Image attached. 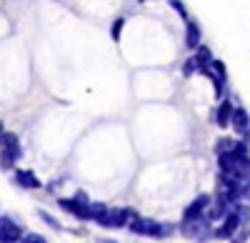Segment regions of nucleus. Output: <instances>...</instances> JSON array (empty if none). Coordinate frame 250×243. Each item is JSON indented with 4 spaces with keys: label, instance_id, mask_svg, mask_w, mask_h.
<instances>
[{
    "label": "nucleus",
    "instance_id": "423d86ee",
    "mask_svg": "<svg viewBox=\"0 0 250 243\" xmlns=\"http://www.w3.org/2000/svg\"><path fill=\"white\" fill-rule=\"evenodd\" d=\"M18 241H23V228L13 218L3 216L0 218V243H18Z\"/></svg>",
    "mask_w": 250,
    "mask_h": 243
},
{
    "label": "nucleus",
    "instance_id": "f8f14e48",
    "mask_svg": "<svg viewBox=\"0 0 250 243\" xmlns=\"http://www.w3.org/2000/svg\"><path fill=\"white\" fill-rule=\"evenodd\" d=\"M200 28H198V23L195 20H188L185 23V48H190V50H195L198 45H200Z\"/></svg>",
    "mask_w": 250,
    "mask_h": 243
},
{
    "label": "nucleus",
    "instance_id": "2eb2a0df",
    "mask_svg": "<svg viewBox=\"0 0 250 243\" xmlns=\"http://www.w3.org/2000/svg\"><path fill=\"white\" fill-rule=\"evenodd\" d=\"M193 58H195V63H198V70H200V73H205V70H208V66H210L213 60H215V58H213V53H210V48H208V45H198Z\"/></svg>",
    "mask_w": 250,
    "mask_h": 243
},
{
    "label": "nucleus",
    "instance_id": "393cba45",
    "mask_svg": "<svg viewBox=\"0 0 250 243\" xmlns=\"http://www.w3.org/2000/svg\"><path fill=\"white\" fill-rule=\"evenodd\" d=\"M0 133H3V123H0Z\"/></svg>",
    "mask_w": 250,
    "mask_h": 243
},
{
    "label": "nucleus",
    "instance_id": "a211bd4d",
    "mask_svg": "<svg viewBox=\"0 0 250 243\" xmlns=\"http://www.w3.org/2000/svg\"><path fill=\"white\" fill-rule=\"evenodd\" d=\"M233 148H238V140H233V138H220L218 143H215V153L220 155V153H228V151H233Z\"/></svg>",
    "mask_w": 250,
    "mask_h": 243
},
{
    "label": "nucleus",
    "instance_id": "7ed1b4c3",
    "mask_svg": "<svg viewBox=\"0 0 250 243\" xmlns=\"http://www.w3.org/2000/svg\"><path fill=\"white\" fill-rule=\"evenodd\" d=\"M90 203H93V200L83 193V191L75 193V198H60V200H58V206H60L62 211L78 216L80 221H90Z\"/></svg>",
    "mask_w": 250,
    "mask_h": 243
},
{
    "label": "nucleus",
    "instance_id": "f257e3e1",
    "mask_svg": "<svg viewBox=\"0 0 250 243\" xmlns=\"http://www.w3.org/2000/svg\"><path fill=\"white\" fill-rule=\"evenodd\" d=\"M218 166H220V176L230 178V180H243L250 178V155H248V146L238 140V148L228 151V153H220L218 155Z\"/></svg>",
    "mask_w": 250,
    "mask_h": 243
},
{
    "label": "nucleus",
    "instance_id": "9d476101",
    "mask_svg": "<svg viewBox=\"0 0 250 243\" xmlns=\"http://www.w3.org/2000/svg\"><path fill=\"white\" fill-rule=\"evenodd\" d=\"M205 75L213 80V86H215V93H218V98H220V95H223V83H225V66L220 63V60H213V63L208 66Z\"/></svg>",
    "mask_w": 250,
    "mask_h": 243
},
{
    "label": "nucleus",
    "instance_id": "6ab92c4d",
    "mask_svg": "<svg viewBox=\"0 0 250 243\" xmlns=\"http://www.w3.org/2000/svg\"><path fill=\"white\" fill-rule=\"evenodd\" d=\"M38 216H40V221H45V223H48V226H50L53 231H62V226L58 223V221H55V218H53L50 213H45V211H38Z\"/></svg>",
    "mask_w": 250,
    "mask_h": 243
},
{
    "label": "nucleus",
    "instance_id": "4be33fe9",
    "mask_svg": "<svg viewBox=\"0 0 250 243\" xmlns=\"http://www.w3.org/2000/svg\"><path fill=\"white\" fill-rule=\"evenodd\" d=\"M125 25V18H118L115 23H113V40H120V30Z\"/></svg>",
    "mask_w": 250,
    "mask_h": 243
},
{
    "label": "nucleus",
    "instance_id": "1a4fd4ad",
    "mask_svg": "<svg viewBox=\"0 0 250 243\" xmlns=\"http://www.w3.org/2000/svg\"><path fill=\"white\" fill-rule=\"evenodd\" d=\"M238 226H240V218H238L235 211H230V213L223 218V223L213 231V236H215V238H230V236L238 231Z\"/></svg>",
    "mask_w": 250,
    "mask_h": 243
},
{
    "label": "nucleus",
    "instance_id": "5701e85b",
    "mask_svg": "<svg viewBox=\"0 0 250 243\" xmlns=\"http://www.w3.org/2000/svg\"><path fill=\"white\" fill-rule=\"evenodd\" d=\"M20 243H48V238H43V236H38V233H28Z\"/></svg>",
    "mask_w": 250,
    "mask_h": 243
},
{
    "label": "nucleus",
    "instance_id": "6e6552de",
    "mask_svg": "<svg viewBox=\"0 0 250 243\" xmlns=\"http://www.w3.org/2000/svg\"><path fill=\"white\" fill-rule=\"evenodd\" d=\"M130 218H133V211H128V208H113V211H108V218L103 221V226H108V228H125V226H130Z\"/></svg>",
    "mask_w": 250,
    "mask_h": 243
},
{
    "label": "nucleus",
    "instance_id": "dca6fc26",
    "mask_svg": "<svg viewBox=\"0 0 250 243\" xmlns=\"http://www.w3.org/2000/svg\"><path fill=\"white\" fill-rule=\"evenodd\" d=\"M108 206L105 203H90V221H95V223H100L103 226V221L108 218Z\"/></svg>",
    "mask_w": 250,
    "mask_h": 243
},
{
    "label": "nucleus",
    "instance_id": "39448f33",
    "mask_svg": "<svg viewBox=\"0 0 250 243\" xmlns=\"http://www.w3.org/2000/svg\"><path fill=\"white\" fill-rule=\"evenodd\" d=\"M180 231H183V236H188V238H193V241L203 243L208 236L213 233V231H210V218L203 216V218H193V221H183Z\"/></svg>",
    "mask_w": 250,
    "mask_h": 243
},
{
    "label": "nucleus",
    "instance_id": "aec40b11",
    "mask_svg": "<svg viewBox=\"0 0 250 243\" xmlns=\"http://www.w3.org/2000/svg\"><path fill=\"white\" fill-rule=\"evenodd\" d=\"M170 8L183 18V23H188V20H190V18H188V13H185V8H183V3H180V0H170Z\"/></svg>",
    "mask_w": 250,
    "mask_h": 243
},
{
    "label": "nucleus",
    "instance_id": "f03ea898",
    "mask_svg": "<svg viewBox=\"0 0 250 243\" xmlns=\"http://www.w3.org/2000/svg\"><path fill=\"white\" fill-rule=\"evenodd\" d=\"M20 158V140L13 133H0V166L13 168L15 160Z\"/></svg>",
    "mask_w": 250,
    "mask_h": 243
},
{
    "label": "nucleus",
    "instance_id": "9b49d317",
    "mask_svg": "<svg viewBox=\"0 0 250 243\" xmlns=\"http://www.w3.org/2000/svg\"><path fill=\"white\" fill-rule=\"evenodd\" d=\"M230 126H233V131H235V133H240V135H245V133L250 131V115H248V110H245V108H235Z\"/></svg>",
    "mask_w": 250,
    "mask_h": 243
},
{
    "label": "nucleus",
    "instance_id": "f3484780",
    "mask_svg": "<svg viewBox=\"0 0 250 243\" xmlns=\"http://www.w3.org/2000/svg\"><path fill=\"white\" fill-rule=\"evenodd\" d=\"M250 238V221H248V223H240L238 226V231L230 236V243H245Z\"/></svg>",
    "mask_w": 250,
    "mask_h": 243
},
{
    "label": "nucleus",
    "instance_id": "4468645a",
    "mask_svg": "<svg viewBox=\"0 0 250 243\" xmlns=\"http://www.w3.org/2000/svg\"><path fill=\"white\" fill-rule=\"evenodd\" d=\"M15 183L20 188H40V186H43L33 171H15Z\"/></svg>",
    "mask_w": 250,
    "mask_h": 243
},
{
    "label": "nucleus",
    "instance_id": "20e7f679",
    "mask_svg": "<svg viewBox=\"0 0 250 243\" xmlns=\"http://www.w3.org/2000/svg\"><path fill=\"white\" fill-rule=\"evenodd\" d=\"M130 231H133V233H138V236L165 238L173 228H170V226H163L160 221H153V218H135V221H130Z\"/></svg>",
    "mask_w": 250,
    "mask_h": 243
},
{
    "label": "nucleus",
    "instance_id": "b1692460",
    "mask_svg": "<svg viewBox=\"0 0 250 243\" xmlns=\"http://www.w3.org/2000/svg\"><path fill=\"white\" fill-rule=\"evenodd\" d=\"M100 243H120V241H113V238H100Z\"/></svg>",
    "mask_w": 250,
    "mask_h": 243
},
{
    "label": "nucleus",
    "instance_id": "412c9836",
    "mask_svg": "<svg viewBox=\"0 0 250 243\" xmlns=\"http://www.w3.org/2000/svg\"><path fill=\"white\" fill-rule=\"evenodd\" d=\"M198 70V63H195V58H188L185 63H183V75H193Z\"/></svg>",
    "mask_w": 250,
    "mask_h": 243
},
{
    "label": "nucleus",
    "instance_id": "ddd939ff",
    "mask_svg": "<svg viewBox=\"0 0 250 243\" xmlns=\"http://www.w3.org/2000/svg\"><path fill=\"white\" fill-rule=\"evenodd\" d=\"M233 113H235L233 103H230V100H223V103L218 106V113H215V123H218L220 128L230 126V120H233Z\"/></svg>",
    "mask_w": 250,
    "mask_h": 243
},
{
    "label": "nucleus",
    "instance_id": "0eeeda50",
    "mask_svg": "<svg viewBox=\"0 0 250 243\" xmlns=\"http://www.w3.org/2000/svg\"><path fill=\"white\" fill-rule=\"evenodd\" d=\"M210 206H213V198L208 196V193H203V196H198L190 206L185 208V213H183V221H193V218H203L208 211H210Z\"/></svg>",
    "mask_w": 250,
    "mask_h": 243
}]
</instances>
